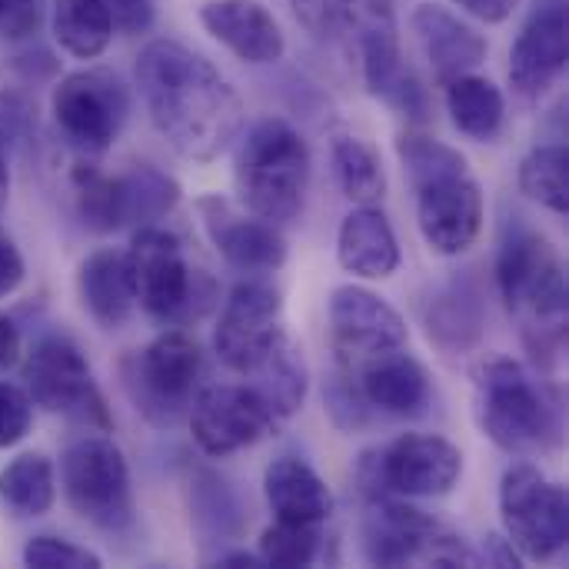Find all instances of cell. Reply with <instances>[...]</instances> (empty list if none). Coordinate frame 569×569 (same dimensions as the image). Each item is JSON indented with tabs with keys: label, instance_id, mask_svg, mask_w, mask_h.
I'll use <instances>...</instances> for the list:
<instances>
[{
	"label": "cell",
	"instance_id": "8992f818",
	"mask_svg": "<svg viewBox=\"0 0 569 569\" xmlns=\"http://www.w3.org/2000/svg\"><path fill=\"white\" fill-rule=\"evenodd\" d=\"M203 370V353L183 330L160 333L150 347L127 357L123 390L153 427H173L190 407Z\"/></svg>",
	"mask_w": 569,
	"mask_h": 569
},
{
	"label": "cell",
	"instance_id": "5b68a950",
	"mask_svg": "<svg viewBox=\"0 0 569 569\" xmlns=\"http://www.w3.org/2000/svg\"><path fill=\"white\" fill-rule=\"evenodd\" d=\"M60 490L77 517L107 533L133 523L130 467L110 437H80L60 453Z\"/></svg>",
	"mask_w": 569,
	"mask_h": 569
},
{
	"label": "cell",
	"instance_id": "7c38bea8",
	"mask_svg": "<svg viewBox=\"0 0 569 569\" xmlns=\"http://www.w3.org/2000/svg\"><path fill=\"white\" fill-rule=\"evenodd\" d=\"M407 320L367 287H337L330 293V347L343 373H357L367 360L407 347Z\"/></svg>",
	"mask_w": 569,
	"mask_h": 569
},
{
	"label": "cell",
	"instance_id": "5bb4252c",
	"mask_svg": "<svg viewBox=\"0 0 569 569\" xmlns=\"http://www.w3.org/2000/svg\"><path fill=\"white\" fill-rule=\"evenodd\" d=\"M283 300L267 283H237L213 330V350L233 373H250L283 337Z\"/></svg>",
	"mask_w": 569,
	"mask_h": 569
},
{
	"label": "cell",
	"instance_id": "2e32d148",
	"mask_svg": "<svg viewBox=\"0 0 569 569\" xmlns=\"http://www.w3.org/2000/svg\"><path fill=\"white\" fill-rule=\"evenodd\" d=\"M383 493L447 497L463 477V453L440 433H403L383 453L377 450Z\"/></svg>",
	"mask_w": 569,
	"mask_h": 569
},
{
	"label": "cell",
	"instance_id": "4316f807",
	"mask_svg": "<svg viewBox=\"0 0 569 569\" xmlns=\"http://www.w3.org/2000/svg\"><path fill=\"white\" fill-rule=\"evenodd\" d=\"M447 87V110L453 127L470 140H493L503 130L507 120V97L503 90L480 77V73H460L443 83Z\"/></svg>",
	"mask_w": 569,
	"mask_h": 569
},
{
	"label": "cell",
	"instance_id": "6da1fadb",
	"mask_svg": "<svg viewBox=\"0 0 569 569\" xmlns=\"http://www.w3.org/2000/svg\"><path fill=\"white\" fill-rule=\"evenodd\" d=\"M133 73L153 127L183 160L210 163L240 137L247 107L197 50L177 40H150L137 53Z\"/></svg>",
	"mask_w": 569,
	"mask_h": 569
},
{
	"label": "cell",
	"instance_id": "d590c367",
	"mask_svg": "<svg viewBox=\"0 0 569 569\" xmlns=\"http://www.w3.org/2000/svg\"><path fill=\"white\" fill-rule=\"evenodd\" d=\"M323 397H327V413L333 417V423L340 430H360V427H367L370 403L363 400V393H360V387H357V380L350 373L340 370L330 380V387H327Z\"/></svg>",
	"mask_w": 569,
	"mask_h": 569
},
{
	"label": "cell",
	"instance_id": "1f68e13d",
	"mask_svg": "<svg viewBox=\"0 0 569 569\" xmlns=\"http://www.w3.org/2000/svg\"><path fill=\"white\" fill-rule=\"evenodd\" d=\"M397 157L413 183L423 187L430 180H440V177H450V173H463L470 170L467 167V157L460 150H453L450 143L437 140V137H427V133H417V130H407L400 133L397 140Z\"/></svg>",
	"mask_w": 569,
	"mask_h": 569
},
{
	"label": "cell",
	"instance_id": "7bdbcfd3",
	"mask_svg": "<svg viewBox=\"0 0 569 569\" xmlns=\"http://www.w3.org/2000/svg\"><path fill=\"white\" fill-rule=\"evenodd\" d=\"M453 3L460 10H467L470 17L483 20V23H503L520 7V0H453Z\"/></svg>",
	"mask_w": 569,
	"mask_h": 569
},
{
	"label": "cell",
	"instance_id": "d4e9b609",
	"mask_svg": "<svg viewBox=\"0 0 569 569\" xmlns=\"http://www.w3.org/2000/svg\"><path fill=\"white\" fill-rule=\"evenodd\" d=\"M263 493L277 520L290 523H327L337 500L327 480L297 457H277L263 473Z\"/></svg>",
	"mask_w": 569,
	"mask_h": 569
},
{
	"label": "cell",
	"instance_id": "e0dca14e",
	"mask_svg": "<svg viewBox=\"0 0 569 569\" xmlns=\"http://www.w3.org/2000/svg\"><path fill=\"white\" fill-rule=\"evenodd\" d=\"M569 27L560 0L543 3L520 30L510 50V87L523 100H540L567 70Z\"/></svg>",
	"mask_w": 569,
	"mask_h": 569
},
{
	"label": "cell",
	"instance_id": "9c48e42d",
	"mask_svg": "<svg viewBox=\"0 0 569 569\" xmlns=\"http://www.w3.org/2000/svg\"><path fill=\"white\" fill-rule=\"evenodd\" d=\"M127 263L137 303L143 307L147 317L160 323L197 317V273L183 257V243L170 230H160L157 223L137 227L127 250Z\"/></svg>",
	"mask_w": 569,
	"mask_h": 569
},
{
	"label": "cell",
	"instance_id": "ba28073f",
	"mask_svg": "<svg viewBox=\"0 0 569 569\" xmlns=\"http://www.w3.org/2000/svg\"><path fill=\"white\" fill-rule=\"evenodd\" d=\"M180 203V183L150 167L137 163L127 173L103 177L97 170L77 173V210L90 230L113 233L123 227H150Z\"/></svg>",
	"mask_w": 569,
	"mask_h": 569
},
{
	"label": "cell",
	"instance_id": "74e56055",
	"mask_svg": "<svg viewBox=\"0 0 569 569\" xmlns=\"http://www.w3.org/2000/svg\"><path fill=\"white\" fill-rule=\"evenodd\" d=\"M33 130V103L20 90H0V147L10 153Z\"/></svg>",
	"mask_w": 569,
	"mask_h": 569
},
{
	"label": "cell",
	"instance_id": "7dc6e473",
	"mask_svg": "<svg viewBox=\"0 0 569 569\" xmlns=\"http://www.w3.org/2000/svg\"><path fill=\"white\" fill-rule=\"evenodd\" d=\"M7 197H10V153L0 147V213L7 207Z\"/></svg>",
	"mask_w": 569,
	"mask_h": 569
},
{
	"label": "cell",
	"instance_id": "f35d334b",
	"mask_svg": "<svg viewBox=\"0 0 569 569\" xmlns=\"http://www.w3.org/2000/svg\"><path fill=\"white\" fill-rule=\"evenodd\" d=\"M43 0H0V40H27L43 23Z\"/></svg>",
	"mask_w": 569,
	"mask_h": 569
},
{
	"label": "cell",
	"instance_id": "277c9868",
	"mask_svg": "<svg viewBox=\"0 0 569 569\" xmlns=\"http://www.w3.org/2000/svg\"><path fill=\"white\" fill-rule=\"evenodd\" d=\"M477 420L480 430L517 457L540 453L557 437L553 407L523 363L497 357L477 370Z\"/></svg>",
	"mask_w": 569,
	"mask_h": 569
},
{
	"label": "cell",
	"instance_id": "8d00e7d4",
	"mask_svg": "<svg viewBox=\"0 0 569 569\" xmlns=\"http://www.w3.org/2000/svg\"><path fill=\"white\" fill-rule=\"evenodd\" d=\"M33 427V400L13 383H0V450L17 447Z\"/></svg>",
	"mask_w": 569,
	"mask_h": 569
},
{
	"label": "cell",
	"instance_id": "30bf717a",
	"mask_svg": "<svg viewBox=\"0 0 569 569\" xmlns=\"http://www.w3.org/2000/svg\"><path fill=\"white\" fill-rule=\"evenodd\" d=\"M50 110L77 150L103 153L127 123L130 97L110 70H77L53 87Z\"/></svg>",
	"mask_w": 569,
	"mask_h": 569
},
{
	"label": "cell",
	"instance_id": "cb8c5ba5",
	"mask_svg": "<svg viewBox=\"0 0 569 569\" xmlns=\"http://www.w3.org/2000/svg\"><path fill=\"white\" fill-rule=\"evenodd\" d=\"M77 293L83 310L90 313V320L100 330H120L133 307H137V293H133V277H130V263L127 253L120 250H93L77 273Z\"/></svg>",
	"mask_w": 569,
	"mask_h": 569
},
{
	"label": "cell",
	"instance_id": "60d3db41",
	"mask_svg": "<svg viewBox=\"0 0 569 569\" xmlns=\"http://www.w3.org/2000/svg\"><path fill=\"white\" fill-rule=\"evenodd\" d=\"M113 30L120 33H147L153 23V0H107Z\"/></svg>",
	"mask_w": 569,
	"mask_h": 569
},
{
	"label": "cell",
	"instance_id": "836d02e7",
	"mask_svg": "<svg viewBox=\"0 0 569 569\" xmlns=\"http://www.w3.org/2000/svg\"><path fill=\"white\" fill-rule=\"evenodd\" d=\"M430 337L437 343H443L447 350L473 347L477 337H480V307H477V300L463 297V293L440 297L433 313H430Z\"/></svg>",
	"mask_w": 569,
	"mask_h": 569
},
{
	"label": "cell",
	"instance_id": "4fadbf2b",
	"mask_svg": "<svg viewBox=\"0 0 569 569\" xmlns=\"http://www.w3.org/2000/svg\"><path fill=\"white\" fill-rule=\"evenodd\" d=\"M187 410H190L193 443L217 460L260 443L277 427L273 410L257 397L253 387L197 390Z\"/></svg>",
	"mask_w": 569,
	"mask_h": 569
},
{
	"label": "cell",
	"instance_id": "ab89813d",
	"mask_svg": "<svg viewBox=\"0 0 569 569\" xmlns=\"http://www.w3.org/2000/svg\"><path fill=\"white\" fill-rule=\"evenodd\" d=\"M290 3H293L297 20L317 37H323L343 23V0H290Z\"/></svg>",
	"mask_w": 569,
	"mask_h": 569
},
{
	"label": "cell",
	"instance_id": "f6af8a7d",
	"mask_svg": "<svg viewBox=\"0 0 569 569\" xmlns=\"http://www.w3.org/2000/svg\"><path fill=\"white\" fill-rule=\"evenodd\" d=\"M487 563H497V567H523V557L510 547V540L490 537L487 540Z\"/></svg>",
	"mask_w": 569,
	"mask_h": 569
},
{
	"label": "cell",
	"instance_id": "e575fe53",
	"mask_svg": "<svg viewBox=\"0 0 569 569\" xmlns=\"http://www.w3.org/2000/svg\"><path fill=\"white\" fill-rule=\"evenodd\" d=\"M23 567L33 569H97L103 567V560L87 550V547H77L70 540H60V537H33L27 540L23 547Z\"/></svg>",
	"mask_w": 569,
	"mask_h": 569
},
{
	"label": "cell",
	"instance_id": "f546056e",
	"mask_svg": "<svg viewBox=\"0 0 569 569\" xmlns=\"http://www.w3.org/2000/svg\"><path fill=\"white\" fill-rule=\"evenodd\" d=\"M333 167L343 193L357 207H377L387 193V170L380 153L360 137H337L333 140Z\"/></svg>",
	"mask_w": 569,
	"mask_h": 569
},
{
	"label": "cell",
	"instance_id": "d6a6232c",
	"mask_svg": "<svg viewBox=\"0 0 569 569\" xmlns=\"http://www.w3.org/2000/svg\"><path fill=\"white\" fill-rule=\"evenodd\" d=\"M320 523H290V520H277L273 527L263 530L260 537V560L263 567L277 569H297L310 567L320 557Z\"/></svg>",
	"mask_w": 569,
	"mask_h": 569
},
{
	"label": "cell",
	"instance_id": "d6986e66",
	"mask_svg": "<svg viewBox=\"0 0 569 569\" xmlns=\"http://www.w3.org/2000/svg\"><path fill=\"white\" fill-rule=\"evenodd\" d=\"M203 30L243 63H277L287 37L260 0H210L200 7Z\"/></svg>",
	"mask_w": 569,
	"mask_h": 569
},
{
	"label": "cell",
	"instance_id": "4dcf8cb0",
	"mask_svg": "<svg viewBox=\"0 0 569 569\" xmlns=\"http://www.w3.org/2000/svg\"><path fill=\"white\" fill-rule=\"evenodd\" d=\"M520 190L550 213H569V153L560 143L533 147L520 163Z\"/></svg>",
	"mask_w": 569,
	"mask_h": 569
},
{
	"label": "cell",
	"instance_id": "603a6c76",
	"mask_svg": "<svg viewBox=\"0 0 569 569\" xmlns=\"http://www.w3.org/2000/svg\"><path fill=\"white\" fill-rule=\"evenodd\" d=\"M340 267L363 280H387L400 267L397 233L380 207H357L343 217L337 233Z\"/></svg>",
	"mask_w": 569,
	"mask_h": 569
},
{
	"label": "cell",
	"instance_id": "3957f363",
	"mask_svg": "<svg viewBox=\"0 0 569 569\" xmlns=\"http://www.w3.org/2000/svg\"><path fill=\"white\" fill-rule=\"evenodd\" d=\"M233 180L240 203L270 223L300 217L310 187V147L280 117L257 120L237 147Z\"/></svg>",
	"mask_w": 569,
	"mask_h": 569
},
{
	"label": "cell",
	"instance_id": "f1b7e54d",
	"mask_svg": "<svg viewBox=\"0 0 569 569\" xmlns=\"http://www.w3.org/2000/svg\"><path fill=\"white\" fill-rule=\"evenodd\" d=\"M57 500L53 463L43 453H20L0 470V503L17 517H43Z\"/></svg>",
	"mask_w": 569,
	"mask_h": 569
},
{
	"label": "cell",
	"instance_id": "44dd1931",
	"mask_svg": "<svg viewBox=\"0 0 569 569\" xmlns=\"http://www.w3.org/2000/svg\"><path fill=\"white\" fill-rule=\"evenodd\" d=\"M410 27L433 67V73L447 83L460 73H473L487 60V40L467 20L437 3H420L410 13Z\"/></svg>",
	"mask_w": 569,
	"mask_h": 569
},
{
	"label": "cell",
	"instance_id": "484cf974",
	"mask_svg": "<svg viewBox=\"0 0 569 569\" xmlns=\"http://www.w3.org/2000/svg\"><path fill=\"white\" fill-rule=\"evenodd\" d=\"M253 377V390L257 397L273 410L277 420L283 417H293L303 400H307V387H310V370H307V360H303V350L283 333L267 353L263 360L247 373Z\"/></svg>",
	"mask_w": 569,
	"mask_h": 569
},
{
	"label": "cell",
	"instance_id": "8fae6325",
	"mask_svg": "<svg viewBox=\"0 0 569 569\" xmlns=\"http://www.w3.org/2000/svg\"><path fill=\"white\" fill-rule=\"evenodd\" d=\"M23 387L33 407L47 413H67L80 420H97L107 427V407L93 383V373L67 337H43L30 347L23 363Z\"/></svg>",
	"mask_w": 569,
	"mask_h": 569
},
{
	"label": "cell",
	"instance_id": "ffe728a7",
	"mask_svg": "<svg viewBox=\"0 0 569 569\" xmlns=\"http://www.w3.org/2000/svg\"><path fill=\"white\" fill-rule=\"evenodd\" d=\"M440 523L430 520L423 510L393 500L390 493L373 497L370 510L363 517V557L373 567H407L420 563V553L427 540L433 537Z\"/></svg>",
	"mask_w": 569,
	"mask_h": 569
},
{
	"label": "cell",
	"instance_id": "ee69618b",
	"mask_svg": "<svg viewBox=\"0 0 569 569\" xmlns=\"http://www.w3.org/2000/svg\"><path fill=\"white\" fill-rule=\"evenodd\" d=\"M17 360H20V330L7 313H0V373H7Z\"/></svg>",
	"mask_w": 569,
	"mask_h": 569
},
{
	"label": "cell",
	"instance_id": "ac0fdd59",
	"mask_svg": "<svg viewBox=\"0 0 569 569\" xmlns=\"http://www.w3.org/2000/svg\"><path fill=\"white\" fill-rule=\"evenodd\" d=\"M203 227L220 257L243 273H273L287 263V240L277 223L253 213H237L227 200H200Z\"/></svg>",
	"mask_w": 569,
	"mask_h": 569
},
{
	"label": "cell",
	"instance_id": "83f0119b",
	"mask_svg": "<svg viewBox=\"0 0 569 569\" xmlns=\"http://www.w3.org/2000/svg\"><path fill=\"white\" fill-rule=\"evenodd\" d=\"M50 30L63 53L93 60L113 40V17L107 0H53Z\"/></svg>",
	"mask_w": 569,
	"mask_h": 569
},
{
	"label": "cell",
	"instance_id": "7402d4cb",
	"mask_svg": "<svg viewBox=\"0 0 569 569\" xmlns=\"http://www.w3.org/2000/svg\"><path fill=\"white\" fill-rule=\"evenodd\" d=\"M363 393V400L390 417H417L430 403V377L407 347L380 353L367 360L357 373H350Z\"/></svg>",
	"mask_w": 569,
	"mask_h": 569
},
{
	"label": "cell",
	"instance_id": "52a82bcc",
	"mask_svg": "<svg viewBox=\"0 0 569 569\" xmlns=\"http://www.w3.org/2000/svg\"><path fill=\"white\" fill-rule=\"evenodd\" d=\"M500 520L510 547L530 560H553L569 540L567 487L533 463H513L500 483Z\"/></svg>",
	"mask_w": 569,
	"mask_h": 569
},
{
	"label": "cell",
	"instance_id": "bcb514c9",
	"mask_svg": "<svg viewBox=\"0 0 569 569\" xmlns=\"http://www.w3.org/2000/svg\"><path fill=\"white\" fill-rule=\"evenodd\" d=\"M217 563H220V567H230V569H240V567L257 569V567H263V560H260L257 553H243V550H237V553H223V557H220Z\"/></svg>",
	"mask_w": 569,
	"mask_h": 569
},
{
	"label": "cell",
	"instance_id": "b9f144b4",
	"mask_svg": "<svg viewBox=\"0 0 569 569\" xmlns=\"http://www.w3.org/2000/svg\"><path fill=\"white\" fill-rule=\"evenodd\" d=\"M27 277V267H23V257L20 250L13 247V240L7 233H0V297H10Z\"/></svg>",
	"mask_w": 569,
	"mask_h": 569
},
{
	"label": "cell",
	"instance_id": "9a60e30c",
	"mask_svg": "<svg viewBox=\"0 0 569 569\" xmlns=\"http://www.w3.org/2000/svg\"><path fill=\"white\" fill-rule=\"evenodd\" d=\"M417 227L430 250L467 253L483 230V193L470 170L417 187Z\"/></svg>",
	"mask_w": 569,
	"mask_h": 569
},
{
	"label": "cell",
	"instance_id": "7a4b0ae2",
	"mask_svg": "<svg viewBox=\"0 0 569 569\" xmlns=\"http://www.w3.org/2000/svg\"><path fill=\"white\" fill-rule=\"evenodd\" d=\"M497 283L537 353H553L567 327V270L557 247L537 230H513L497 257Z\"/></svg>",
	"mask_w": 569,
	"mask_h": 569
}]
</instances>
